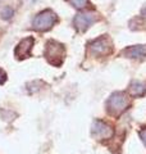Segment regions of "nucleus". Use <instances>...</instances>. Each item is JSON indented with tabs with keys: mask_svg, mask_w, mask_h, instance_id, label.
I'll use <instances>...</instances> for the list:
<instances>
[{
	"mask_svg": "<svg viewBox=\"0 0 146 154\" xmlns=\"http://www.w3.org/2000/svg\"><path fill=\"white\" fill-rule=\"evenodd\" d=\"M95 21H96V14H94V13H81V14H77V16L75 17L73 23H75L76 30H78L80 32H84Z\"/></svg>",
	"mask_w": 146,
	"mask_h": 154,
	"instance_id": "423d86ee",
	"label": "nucleus"
},
{
	"mask_svg": "<svg viewBox=\"0 0 146 154\" xmlns=\"http://www.w3.org/2000/svg\"><path fill=\"white\" fill-rule=\"evenodd\" d=\"M91 132H92V136L99 139V140H103V139H110L114 134L110 125H108L104 121H101V119H95L94 121L92 127H91Z\"/></svg>",
	"mask_w": 146,
	"mask_h": 154,
	"instance_id": "39448f33",
	"label": "nucleus"
},
{
	"mask_svg": "<svg viewBox=\"0 0 146 154\" xmlns=\"http://www.w3.org/2000/svg\"><path fill=\"white\" fill-rule=\"evenodd\" d=\"M56 22H58L56 14L53 11H50V9H46V11H42L41 13H38L37 16L33 18L32 26L37 31H47V30H50Z\"/></svg>",
	"mask_w": 146,
	"mask_h": 154,
	"instance_id": "7ed1b4c3",
	"label": "nucleus"
},
{
	"mask_svg": "<svg viewBox=\"0 0 146 154\" xmlns=\"http://www.w3.org/2000/svg\"><path fill=\"white\" fill-rule=\"evenodd\" d=\"M45 58L51 66L54 67L62 66L65 58L64 45L55 40H49L46 42V48H45Z\"/></svg>",
	"mask_w": 146,
	"mask_h": 154,
	"instance_id": "f03ea898",
	"label": "nucleus"
},
{
	"mask_svg": "<svg viewBox=\"0 0 146 154\" xmlns=\"http://www.w3.org/2000/svg\"><path fill=\"white\" fill-rule=\"evenodd\" d=\"M68 2L77 9H84L87 7V4H89V0H68Z\"/></svg>",
	"mask_w": 146,
	"mask_h": 154,
	"instance_id": "9d476101",
	"label": "nucleus"
},
{
	"mask_svg": "<svg viewBox=\"0 0 146 154\" xmlns=\"http://www.w3.org/2000/svg\"><path fill=\"white\" fill-rule=\"evenodd\" d=\"M111 49H113L111 42L106 36H101L99 38H96V40H94L92 42H90V50L96 57L110 54Z\"/></svg>",
	"mask_w": 146,
	"mask_h": 154,
	"instance_id": "20e7f679",
	"label": "nucleus"
},
{
	"mask_svg": "<svg viewBox=\"0 0 146 154\" xmlns=\"http://www.w3.org/2000/svg\"><path fill=\"white\" fill-rule=\"evenodd\" d=\"M140 137H141V140H142L144 144L146 145V128H144V130H141V131H140Z\"/></svg>",
	"mask_w": 146,
	"mask_h": 154,
	"instance_id": "ddd939ff",
	"label": "nucleus"
},
{
	"mask_svg": "<svg viewBox=\"0 0 146 154\" xmlns=\"http://www.w3.org/2000/svg\"><path fill=\"white\" fill-rule=\"evenodd\" d=\"M5 80H7V73L2 68H0V85L5 82Z\"/></svg>",
	"mask_w": 146,
	"mask_h": 154,
	"instance_id": "f8f14e48",
	"label": "nucleus"
},
{
	"mask_svg": "<svg viewBox=\"0 0 146 154\" xmlns=\"http://www.w3.org/2000/svg\"><path fill=\"white\" fill-rule=\"evenodd\" d=\"M128 105H129L128 95L123 93V91H118V93L111 94L110 98L108 99V102H106V110H108L109 114L118 117L128 108Z\"/></svg>",
	"mask_w": 146,
	"mask_h": 154,
	"instance_id": "f257e3e1",
	"label": "nucleus"
},
{
	"mask_svg": "<svg viewBox=\"0 0 146 154\" xmlns=\"http://www.w3.org/2000/svg\"><path fill=\"white\" fill-rule=\"evenodd\" d=\"M33 44H35V38L32 36L23 38V40L17 45L16 50H14V55H16L18 59H26V58H28L31 55V49H32Z\"/></svg>",
	"mask_w": 146,
	"mask_h": 154,
	"instance_id": "0eeeda50",
	"label": "nucleus"
},
{
	"mask_svg": "<svg viewBox=\"0 0 146 154\" xmlns=\"http://www.w3.org/2000/svg\"><path fill=\"white\" fill-rule=\"evenodd\" d=\"M122 54L127 58H144L146 55V45L129 46L122 51Z\"/></svg>",
	"mask_w": 146,
	"mask_h": 154,
	"instance_id": "6e6552de",
	"label": "nucleus"
},
{
	"mask_svg": "<svg viewBox=\"0 0 146 154\" xmlns=\"http://www.w3.org/2000/svg\"><path fill=\"white\" fill-rule=\"evenodd\" d=\"M128 90H129L131 96H142L146 94V86L142 82H138V81L131 82Z\"/></svg>",
	"mask_w": 146,
	"mask_h": 154,
	"instance_id": "1a4fd4ad",
	"label": "nucleus"
},
{
	"mask_svg": "<svg viewBox=\"0 0 146 154\" xmlns=\"http://www.w3.org/2000/svg\"><path fill=\"white\" fill-rule=\"evenodd\" d=\"M2 16H3V18H5V19H11V18L14 16V11H13L12 8L7 7V8L2 12Z\"/></svg>",
	"mask_w": 146,
	"mask_h": 154,
	"instance_id": "9b49d317",
	"label": "nucleus"
}]
</instances>
